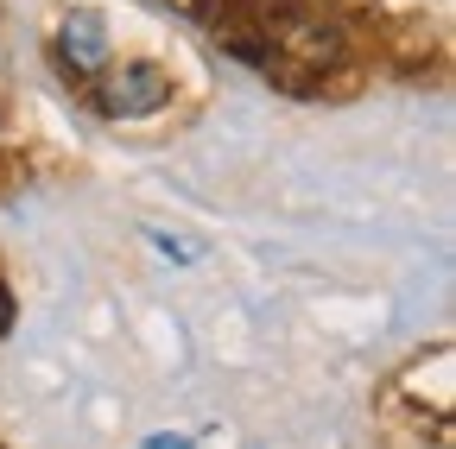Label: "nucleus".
Masks as SVG:
<instances>
[{"mask_svg":"<svg viewBox=\"0 0 456 449\" xmlns=\"http://www.w3.org/2000/svg\"><path fill=\"white\" fill-rule=\"evenodd\" d=\"M152 449H191L184 437H152Z\"/></svg>","mask_w":456,"mask_h":449,"instance_id":"nucleus-3","label":"nucleus"},{"mask_svg":"<svg viewBox=\"0 0 456 449\" xmlns=\"http://www.w3.org/2000/svg\"><path fill=\"white\" fill-rule=\"evenodd\" d=\"M7 323H13V304H7V292H0V335H7Z\"/></svg>","mask_w":456,"mask_h":449,"instance_id":"nucleus-4","label":"nucleus"},{"mask_svg":"<svg viewBox=\"0 0 456 449\" xmlns=\"http://www.w3.org/2000/svg\"><path fill=\"white\" fill-rule=\"evenodd\" d=\"M95 101L108 121H140V115H159L171 101V76L159 64H121V70H102L95 83Z\"/></svg>","mask_w":456,"mask_h":449,"instance_id":"nucleus-1","label":"nucleus"},{"mask_svg":"<svg viewBox=\"0 0 456 449\" xmlns=\"http://www.w3.org/2000/svg\"><path fill=\"white\" fill-rule=\"evenodd\" d=\"M64 58H70V70H102L108 64V32H102L95 13H70L64 20Z\"/></svg>","mask_w":456,"mask_h":449,"instance_id":"nucleus-2","label":"nucleus"}]
</instances>
